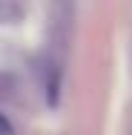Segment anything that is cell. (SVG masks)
<instances>
[{
    "instance_id": "1",
    "label": "cell",
    "mask_w": 132,
    "mask_h": 135,
    "mask_svg": "<svg viewBox=\"0 0 132 135\" xmlns=\"http://www.w3.org/2000/svg\"><path fill=\"white\" fill-rule=\"evenodd\" d=\"M20 20V6L14 0H0V23H14Z\"/></svg>"
},
{
    "instance_id": "2",
    "label": "cell",
    "mask_w": 132,
    "mask_h": 135,
    "mask_svg": "<svg viewBox=\"0 0 132 135\" xmlns=\"http://www.w3.org/2000/svg\"><path fill=\"white\" fill-rule=\"evenodd\" d=\"M12 95H14V78L6 75V72H0V101L12 98Z\"/></svg>"
},
{
    "instance_id": "3",
    "label": "cell",
    "mask_w": 132,
    "mask_h": 135,
    "mask_svg": "<svg viewBox=\"0 0 132 135\" xmlns=\"http://www.w3.org/2000/svg\"><path fill=\"white\" fill-rule=\"evenodd\" d=\"M0 135H14V124L9 121V115L0 112Z\"/></svg>"
}]
</instances>
